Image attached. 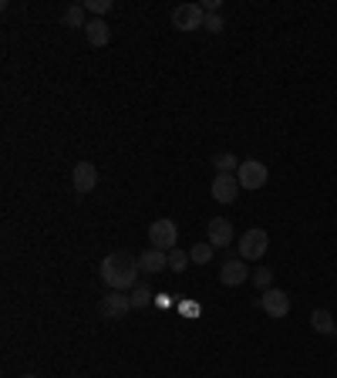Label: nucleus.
I'll return each mask as SVG.
<instances>
[{
	"mask_svg": "<svg viewBox=\"0 0 337 378\" xmlns=\"http://www.w3.org/2000/svg\"><path fill=\"white\" fill-rule=\"evenodd\" d=\"M138 257L129 250H112L105 260H101V281L108 284L112 290H131L138 281Z\"/></svg>",
	"mask_w": 337,
	"mask_h": 378,
	"instance_id": "1",
	"label": "nucleus"
},
{
	"mask_svg": "<svg viewBox=\"0 0 337 378\" xmlns=\"http://www.w3.org/2000/svg\"><path fill=\"white\" fill-rule=\"evenodd\" d=\"M149 244L155 246V250H175V244H179V227H175V220H168V216H162V220H155L149 227Z\"/></svg>",
	"mask_w": 337,
	"mask_h": 378,
	"instance_id": "2",
	"label": "nucleus"
},
{
	"mask_svg": "<svg viewBox=\"0 0 337 378\" xmlns=\"http://www.w3.org/2000/svg\"><path fill=\"white\" fill-rule=\"evenodd\" d=\"M266 250H270V237H266V230L253 227V230H246L243 237H240V260H263Z\"/></svg>",
	"mask_w": 337,
	"mask_h": 378,
	"instance_id": "3",
	"label": "nucleus"
},
{
	"mask_svg": "<svg viewBox=\"0 0 337 378\" xmlns=\"http://www.w3.org/2000/svg\"><path fill=\"white\" fill-rule=\"evenodd\" d=\"M203 24H206L203 4H179V7L172 10V27H179V31H196V27H203Z\"/></svg>",
	"mask_w": 337,
	"mask_h": 378,
	"instance_id": "4",
	"label": "nucleus"
},
{
	"mask_svg": "<svg viewBox=\"0 0 337 378\" xmlns=\"http://www.w3.org/2000/svg\"><path fill=\"white\" fill-rule=\"evenodd\" d=\"M240 179L236 176H229V172H216V179H213V186H209V192H213V200L216 203H223V206H229V203H236V192H240Z\"/></svg>",
	"mask_w": 337,
	"mask_h": 378,
	"instance_id": "5",
	"label": "nucleus"
},
{
	"mask_svg": "<svg viewBox=\"0 0 337 378\" xmlns=\"http://www.w3.org/2000/svg\"><path fill=\"white\" fill-rule=\"evenodd\" d=\"M236 179H240V186L243 189H263L266 186V179H270V172H266V166H263L260 159H243Z\"/></svg>",
	"mask_w": 337,
	"mask_h": 378,
	"instance_id": "6",
	"label": "nucleus"
},
{
	"mask_svg": "<svg viewBox=\"0 0 337 378\" xmlns=\"http://www.w3.org/2000/svg\"><path fill=\"white\" fill-rule=\"evenodd\" d=\"M260 307L263 314H270V318H287L290 314V294L280 290V287H270V290H263Z\"/></svg>",
	"mask_w": 337,
	"mask_h": 378,
	"instance_id": "7",
	"label": "nucleus"
},
{
	"mask_svg": "<svg viewBox=\"0 0 337 378\" xmlns=\"http://www.w3.org/2000/svg\"><path fill=\"white\" fill-rule=\"evenodd\" d=\"M131 311V301L125 290H108L105 298H101V318L105 321H118V318H125Z\"/></svg>",
	"mask_w": 337,
	"mask_h": 378,
	"instance_id": "8",
	"label": "nucleus"
},
{
	"mask_svg": "<svg viewBox=\"0 0 337 378\" xmlns=\"http://www.w3.org/2000/svg\"><path fill=\"white\" fill-rule=\"evenodd\" d=\"M71 186H75V192H92L94 186H98V166L94 162H75V169H71Z\"/></svg>",
	"mask_w": 337,
	"mask_h": 378,
	"instance_id": "9",
	"label": "nucleus"
},
{
	"mask_svg": "<svg viewBox=\"0 0 337 378\" xmlns=\"http://www.w3.org/2000/svg\"><path fill=\"white\" fill-rule=\"evenodd\" d=\"M250 277H253V270L246 267V260H233V257H229L223 264V270H220V284H223V287H240V284H246Z\"/></svg>",
	"mask_w": 337,
	"mask_h": 378,
	"instance_id": "10",
	"label": "nucleus"
},
{
	"mask_svg": "<svg viewBox=\"0 0 337 378\" xmlns=\"http://www.w3.org/2000/svg\"><path fill=\"white\" fill-rule=\"evenodd\" d=\"M206 233H209V244L213 246H229L233 244V237H236V233H233V223H229L226 216H213Z\"/></svg>",
	"mask_w": 337,
	"mask_h": 378,
	"instance_id": "11",
	"label": "nucleus"
},
{
	"mask_svg": "<svg viewBox=\"0 0 337 378\" xmlns=\"http://www.w3.org/2000/svg\"><path fill=\"white\" fill-rule=\"evenodd\" d=\"M138 267H142L145 274H159V270H168V253H166V250H155V246H149L145 253H138Z\"/></svg>",
	"mask_w": 337,
	"mask_h": 378,
	"instance_id": "12",
	"label": "nucleus"
},
{
	"mask_svg": "<svg viewBox=\"0 0 337 378\" xmlns=\"http://www.w3.org/2000/svg\"><path fill=\"white\" fill-rule=\"evenodd\" d=\"M85 38H88V44H92V48H105V44L112 41V31H108L105 18L88 20V27H85Z\"/></svg>",
	"mask_w": 337,
	"mask_h": 378,
	"instance_id": "13",
	"label": "nucleus"
},
{
	"mask_svg": "<svg viewBox=\"0 0 337 378\" xmlns=\"http://www.w3.org/2000/svg\"><path fill=\"white\" fill-rule=\"evenodd\" d=\"M310 328H314L317 335H334V331H337V321L331 318V311H327V307H317V311L310 314Z\"/></svg>",
	"mask_w": 337,
	"mask_h": 378,
	"instance_id": "14",
	"label": "nucleus"
},
{
	"mask_svg": "<svg viewBox=\"0 0 337 378\" xmlns=\"http://www.w3.org/2000/svg\"><path fill=\"white\" fill-rule=\"evenodd\" d=\"M240 166H243V162H240L233 152H220V155H213V169L216 172H229V176H236Z\"/></svg>",
	"mask_w": 337,
	"mask_h": 378,
	"instance_id": "15",
	"label": "nucleus"
},
{
	"mask_svg": "<svg viewBox=\"0 0 337 378\" xmlns=\"http://www.w3.org/2000/svg\"><path fill=\"white\" fill-rule=\"evenodd\" d=\"M129 301H131V311H142L152 304V287L149 284H135L129 290Z\"/></svg>",
	"mask_w": 337,
	"mask_h": 378,
	"instance_id": "16",
	"label": "nucleus"
},
{
	"mask_svg": "<svg viewBox=\"0 0 337 378\" xmlns=\"http://www.w3.org/2000/svg\"><path fill=\"white\" fill-rule=\"evenodd\" d=\"M61 20H64V27H88V20H85V7H81V4H71V7H64Z\"/></svg>",
	"mask_w": 337,
	"mask_h": 378,
	"instance_id": "17",
	"label": "nucleus"
},
{
	"mask_svg": "<svg viewBox=\"0 0 337 378\" xmlns=\"http://www.w3.org/2000/svg\"><path fill=\"white\" fill-rule=\"evenodd\" d=\"M189 264H192V257H189L186 250H179V246H175V250H168V270H179V274H182Z\"/></svg>",
	"mask_w": 337,
	"mask_h": 378,
	"instance_id": "18",
	"label": "nucleus"
},
{
	"mask_svg": "<svg viewBox=\"0 0 337 378\" xmlns=\"http://www.w3.org/2000/svg\"><path fill=\"white\" fill-rule=\"evenodd\" d=\"M189 257H192V264H209L213 260V244H196L192 250H189Z\"/></svg>",
	"mask_w": 337,
	"mask_h": 378,
	"instance_id": "19",
	"label": "nucleus"
},
{
	"mask_svg": "<svg viewBox=\"0 0 337 378\" xmlns=\"http://www.w3.org/2000/svg\"><path fill=\"white\" fill-rule=\"evenodd\" d=\"M250 281L257 284L260 290H270V287H273V270H270V267H260V270H253Z\"/></svg>",
	"mask_w": 337,
	"mask_h": 378,
	"instance_id": "20",
	"label": "nucleus"
},
{
	"mask_svg": "<svg viewBox=\"0 0 337 378\" xmlns=\"http://www.w3.org/2000/svg\"><path fill=\"white\" fill-rule=\"evenodd\" d=\"M85 10L94 14V18H105V14L112 10V0H88V4H85Z\"/></svg>",
	"mask_w": 337,
	"mask_h": 378,
	"instance_id": "21",
	"label": "nucleus"
},
{
	"mask_svg": "<svg viewBox=\"0 0 337 378\" xmlns=\"http://www.w3.org/2000/svg\"><path fill=\"white\" fill-rule=\"evenodd\" d=\"M206 27L209 34H223V27H226V20H223V14H206Z\"/></svg>",
	"mask_w": 337,
	"mask_h": 378,
	"instance_id": "22",
	"label": "nucleus"
},
{
	"mask_svg": "<svg viewBox=\"0 0 337 378\" xmlns=\"http://www.w3.org/2000/svg\"><path fill=\"white\" fill-rule=\"evenodd\" d=\"M203 10L206 14H220V0H203Z\"/></svg>",
	"mask_w": 337,
	"mask_h": 378,
	"instance_id": "23",
	"label": "nucleus"
},
{
	"mask_svg": "<svg viewBox=\"0 0 337 378\" xmlns=\"http://www.w3.org/2000/svg\"><path fill=\"white\" fill-rule=\"evenodd\" d=\"M24 378H38V375H24Z\"/></svg>",
	"mask_w": 337,
	"mask_h": 378,
	"instance_id": "24",
	"label": "nucleus"
},
{
	"mask_svg": "<svg viewBox=\"0 0 337 378\" xmlns=\"http://www.w3.org/2000/svg\"><path fill=\"white\" fill-rule=\"evenodd\" d=\"M334 338H337V331H334Z\"/></svg>",
	"mask_w": 337,
	"mask_h": 378,
	"instance_id": "25",
	"label": "nucleus"
}]
</instances>
